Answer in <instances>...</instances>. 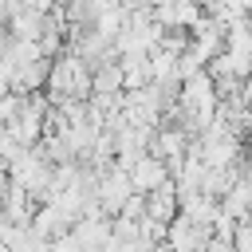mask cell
Instances as JSON below:
<instances>
[{
    "label": "cell",
    "instance_id": "6da1fadb",
    "mask_svg": "<svg viewBox=\"0 0 252 252\" xmlns=\"http://www.w3.org/2000/svg\"><path fill=\"white\" fill-rule=\"evenodd\" d=\"M126 177H130V185H134V193H154L158 185H165V161L154 154V158H138L130 169H126Z\"/></svg>",
    "mask_w": 252,
    "mask_h": 252
}]
</instances>
